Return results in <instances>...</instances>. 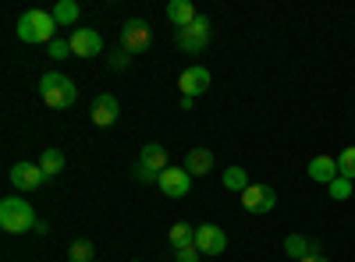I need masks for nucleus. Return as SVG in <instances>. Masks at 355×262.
Wrapping results in <instances>:
<instances>
[{
  "label": "nucleus",
  "mask_w": 355,
  "mask_h": 262,
  "mask_svg": "<svg viewBox=\"0 0 355 262\" xmlns=\"http://www.w3.org/2000/svg\"><path fill=\"white\" fill-rule=\"evenodd\" d=\"M185 170L192 174V178H202V174L214 170V153L210 149H189L185 156Z\"/></svg>",
  "instance_id": "obj_16"
},
{
  "label": "nucleus",
  "mask_w": 355,
  "mask_h": 262,
  "mask_svg": "<svg viewBox=\"0 0 355 262\" xmlns=\"http://www.w3.org/2000/svg\"><path fill=\"white\" fill-rule=\"evenodd\" d=\"M139 163H142L146 170H153V174H164V170L171 167V156H167V149H164V145L150 142V145H142V153H139Z\"/></svg>",
  "instance_id": "obj_15"
},
{
  "label": "nucleus",
  "mask_w": 355,
  "mask_h": 262,
  "mask_svg": "<svg viewBox=\"0 0 355 262\" xmlns=\"http://www.w3.org/2000/svg\"><path fill=\"white\" fill-rule=\"evenodd\" d=\"M53 18H57V25H64V28L78 25V4H75V0H57V4H53Z\"/></svg>",
  "instance_id": "obj_19"
},
{
  "label": "nucleus",
  "mask_w": 355,
  "mask_h": 262,
  "mask_svg": "<svg viewBox=\"0 0 355 262\" xmlns=\"http://www.w3.org/2000/svg\"><path fill=\"white\" fill-rule=\"evenodd\" d=\"M0 227H4L8 234H25V230H33L36 227L33 206L18 195H8L4 202H0Z\"/></svg>",
  "instance_id": "obj_3"
},
{
  "label": "nucleus",
  "mask_w": 355,
  "mask_h": 262,
  "mask_svg": "<svg viewBox=\"0 0 355 262\" xmlns=\"http://www.w3.org/2000/svg\"><path fill=\"white\" fill-rule=\"evenodd\" d=\"M242 206H245V213H270L274 206H277V191L270 188V185H249L245 191H242Z\"/></svg>",
  "instance_id": "obj_7"
},
{
  "label": "nucleus",
  "mask_w": 355,
  "mask_h": 262,
  "mask_svg": "<svg viewBox=\"0 0 355 262\" xmlns=\"http://www.w3.org/2000/svg\"><path fill=\"white\" fill-rule=\"evenodd\" d=\"M167 241H171V248H174V252H182V248L196 245V227H192V223H185V220H178V223L171 227Z\"/></svg>",
  "instance_id": "obj_18"
},
{
  "label": "nucleus",
  "mask_w": 355,
  "mask_h": 262,
  "mask_svg": "<svg viewBox=\"0 0 355 262\" xmlns=\"http://www.w3.org/2000/svg\"><path fill=\"white\" fill-rule=\"evenodd\" d=\"M338 170H341V178L355 181V145H348V149H341V156H338Z\"/></svg>",
  "instance_id": "obj_23"
},
{
  "label": "nucleus",
  "mask_w": 355,
  "mask_h": 262,
  "mask_svg": "<svg viewBox=\"0 0 355 262\" xmlns=\"http://www.w3.org/2000/svg\"><path fill=\"white\" fill-rule=\"evenodd\" d=\"M196 248L202 255H220L227 248V234H224L217 223H199L196 227Z\"/></svg>",
  "instance_id": "obj_9"
},
{
  "label": "nucleus",
  "mask_w": 355,
  "mask_h": 262,
  "mask_svg": "<svg viewBox=\"0 0 355 262\" xmlns=\"http://www.w3.org/2000/svg\"><path fill=\"white\" fill-rule=\"evenodd\" d=\"M284 255H291L295 262H302L309 255H320V245H316V238H306V234H288L284 238Z\"/></svg>",
  "instance_id": "obj_13"
},
{
  "label": "nucleus",
  "mask_w": 355,
  "mask_h": 262,
  "mask_svg": "<svg viewBox=\"0 0 355 262\" xmlns=\"http://www.w3.org/2000/svg\"><path fill=\"white\" fill-rule=\"evenodd\" d=\"M157 185H160V191L167 198H185L192 191V174L185 167H167L160 178H157Z\"/></svg>",
  "instance_id": "obj_6"
},
{
  "label": "nucleus",
  "mask_w": 355,
  "mask_h": 262,
  "mask_svg": "<svg viewBox=\"0 0 355 262\" xmlns=\"http://www.w3.org/2000/svg\"><path fill=\"white\" fill-rule=\"evenodd\" d=\"M128 57H132V53H125V50H117V53L110 57V68H114V71H121V68H128Z\"/></svg>",
  "instance_id": "obj_27"
},
{
  "label": "nucleus",
  "mask_w": 355,
  "mask_h": 262,
  "mask_svg": "<svg viewBox=\"0 0 355 262\" xmlns=\"http://www.w3.org/2000/svg\"><path fill=\"white\" fill-rule=\"evenodd\" d=\"M302 262H331L327 255H309V259H302Z\"/></svg>",
  "instance_id": "obj_29"
},
{
  "label": "nucleus",
  "mask_w": 355,
  "mask_h": 262,
  "mask_svg": "<svg viewBox=\"0 0 355 262\" xmlns=\"http://www.w3.org/2000/svg\"><path fill=\"white\" fill-rule=\"evenodd\" d=\"M89 118H93V124H96V128H110V124H117V118H121V106H117V96L100 93V96L93 100V110H89Z\"/></svg>",
  "instance_id": "obj_10"
},
{
  "label": "nucleus",
  "mask_w": 355,
  "mask_h": 262,
  "mask_svg": "<svg viewBox=\"0 0 355 262\" xmlns=\"http://www.w3.org/2000/svg\"><path fill=\"white\" fill-rule=\"evenodd\" d=\"M40 170L46 174V178H57V174L64 170V153H61V149H43V156H40Z\"/></svg>",
  "instance_id": "obj_20"
},
{
  "label": "nucleus",
  "mask_w": 355,
  "mask_h": 262,
  "mask_svg": "<svg viewBox=\"0 0 355 262\" xmlns=\"http://www.w3.org/2000/svg\"><path fill=\"white\" fill-rule=\"evenodd\" d=\"M150 43H153V32H150V21H142V18H132V21H125V28H121V50L125 53H146L150 50Z\"/></svg>",
  "instance_id": "obj_4"
},
{
  "label": "nucleus",
  "mask_w": 355,
  "mask_h": 262,
  "mask_svg": "<svg viewBox=\"0 0 355 262\" xmlns=\"http://www.w3.org/2000/svg\"><path fill=\"white\" fill-rule=\"evenodd\" d=\"M40 96H43V103L53 106V110H68V106H75V100H78V85H75L68 75H61V71H46V75L40 78Z\"/></svg>",
  "instance_id": "obj_1"
},
{
  "label": "nucleus",
  "mask_w": 355,
  "mask_h": 262,
  "mask_svg": "<svg viewBox=\"0 0 355 262\" xmlns=\"http://www.w3.org/2000/svg\"><path fill=\"white\" fill-rule=\"evenodd\" d=\"M178 46H182L185 53H202L206 46H210V21L199 15L189 28H178Z\"/></svg>",
  "instance_id": "obj_5"
},
{
  "label": "nucleus",
  "mask_w": 355,
  "mask_h": 262,
  "mask_svg": "<svg viewBox=\"0 0 355 262\" xmlns=\"http://www.w3.org/2000/svg\"><path fill=\"white\" fill-rule=\"evenodd\" d=\"M68 43H71V57H78V61H89V57L103 53V39H100V32H93V28H75V32L68 36Z\"/></svg>",
  "instance_id": "obj_8"
},
{
  "label": "nucleus",
  "mask_w": 355,
  "mask_h": 262,
  "mask_svg": "<svg viewBox=\"0 0 355 262\" xmlns=\"http://www.w3.org/2000/svg\"><path fill=\"white\" fill-rule=\"evenodd\" d=\"M57 18L53 11H25L18 18V39L21 43H53L57 36Z\"/></svg>",
  "instance_id": "obj_2"
},
{
  "label": "nucleus",
  "mask_w": 355,
  "mask_h": 262,
  "mask_svg": "<svg viewBox=\"0 0 355 262\" xmlns=\"http://www.w3.org/2000/svg\"><path fill=\"white\" fill-rule=\"evenodd\" d=\"M135 178H139V181H157L160 174H153V170H146V167L139 163V167H135Z\"/></svg>",
  "instance_id": "obj_28"
},
{
  "label": "nucleus",
  "mask_w": 355,
  "mask_h": 262,
  "mask_svg": "<svg viewBox=\"0 0 355 262\" xmlns=\"http://www.w3.org/2000/svg\"><path fill=\"white\" fill-rule=\"evenodd\" d=\"M93 255H96V248H93V241H85V238L71 241V248H68L71 262H93Z\"/></svg>",
  "instance_id": "obj_22"
},
{
  "label": "nucleus",
  "mask_w": 355,
  "mask_h": 262,
  "mask_svg": "<svg viewBox=\"0 0 355 262\" xmlns=\"http://www.w3.org/2000/svg\"><path fill=\"white\" fill-rule=\"evenodd\" d=\"M327 188H331V198H334V202H345V198H352V181H348V178H334Z\"/></svg>",
  "instance_id": "obj_24"
},
{
  "label": "nucleus",
  "mask_w": 355,
  "mask_h": 262,
  "mask_svg": "<svg viewBox=\"0 0 355 262\" xmlns=\"http://www.w3.org/2000/svg\"><path fill=\"white\" fill-rule=\"evenodd\" d=\"M178 89H182V96H202L206 89H210V71L206 68H189L182 71V78H178Z\"/></svg>",
  "instance_id": "obj_12"
},
{
  "label": "nucleus",
  "mask_w": 355,
  "mask_h": 262,
  "mask_svg": "<svg viewBox=\"0 0 355 262\" xmlns=\"http://www.w3.org/2000/svg\"><path fill=\"white\" fill-rule=\"evenodd\" d=\"M199 248L196 245H189V248H182V252H174V262H199Z\"/></svg>",
  "instance_id": "obj_26"
},
{
  "label": "nucleus",
  "mask_w": 355,
  "mask_h": 262,
  "mask_svg": "<svg viewBox=\"0 0 355 262\" xmlns=\"http://www.w3.org/2000/svg\"><path fill=\"white\" fill-rule=\"evenodd\" d=\"M306 170H309V178L320 181V185H331L334 178H341V170H338V160H334V156H313Z\"/></svg>",
  "instance_id": "obj_14"
},
{
  "label": "nucleus",
  "mask_w": 355,
  "mask_h": 262,
  "mask_svg": "<svg viewBox=\"0 0 355 262\" xmlns=\"http://www.w3.org/2000/svg\"><path fill=\"white\" fill-rule=\"evenodd\" d=\"M135 262H139V259H135Z\"/></svg>",
  "instance_id": "obj_30"
},
{
  "label": "nucleus",
  "mask_w": 355,
  "mask_h": 262,
  "mask_svg": "<svg viewBox=\"0 0 355 262\" xmlns=\"http://www.w3.org/2000/svg\"><path fill=\"white\" fill-rule=\"evenodd\" d=\"M46 181V174L40 170V163H15L11 167V185L18 188V191H36L40 185Z\"/></svg>",
  "instance_id": "obj_11"
},
{
  "label": "nucleus",
  "mask_w": 355,
  "mask_h": 262,
  "mask_svg": "<svg viewBox=\"0 0 355 262\" xmlns=\"http://www.w3.org/2000/svg\"><path fill=\"white\" fill-rule=\"evenodd\" d=\"M167 18H171L178 28H189L199 15H196V8H192V0H171V4H167Z\"/></svg>",
  "instance_id": "obj_17"
},
{
  "label": "nucleus",
  "mask_w": 355,
  "mask_h": 262,
  "mask_svg": "<svg viewBox=\"0 0 355 262\" xmlns=\"http://www.w3.org/2000/svg\"><path fill=\"white\" fill-rule=\"evenodd\" d=\"M50 57H53V61H68V57H71V43L68 39H53L50 43Z\"/></svg>",
  "instance_id": "obj_25"
},
{
  "label": "nucleus",
  "mask_w": 355,
  "mask_h": 262,
  "mask_svg": "<svg viewBox=\"0 0 355 262\" xmlns=\"http://www.w3.org/2000/svg\"><path fill=\"white\" fill-rule=\"evenodd\" d=\"M224 188H227V191H245V188H249L245 167H227V170H224Z\"/></svg>",
  "instance_id": "obj_21"
}]
</instances>
